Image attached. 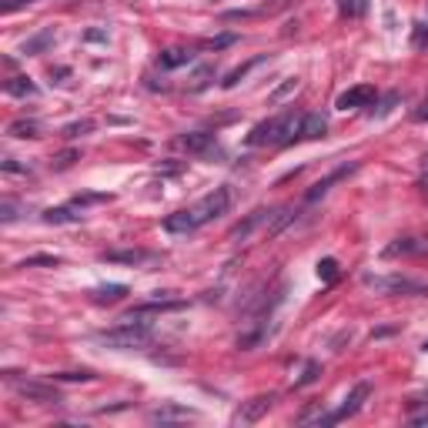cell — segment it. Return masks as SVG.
Here are the masks:
<instances>
[{"label":"cell","instance_id":"cell-21","mask_svg":"<svg viewBox=\"0 0 428 428\" xmlns=\"http://www.w3.org/2000/svg\"><path fill=\"white\" fill-rule=\"evenodd\" d=\"M7 134L10 137H41V124L34 117H21V121H14L7 127Z\"/></svg>","mask_w":428,"mask_h":428},{"label":"cell","instance_id":"cell-20","mask_svg":"<svg viewBox=\"0 0 428 428\" xmlns=\"http://www.w3.org/2000/svg\"><path fill=\"white\" fill-rule=\"evenodd\" d=\"M3 91L14 94V98H34V94H37V84H30V77H10V80L3 84Z\"/></svg>","mask_w":428,"mask_h":428},{"label":"cell","instance_id":"cell-12","mask_svg":"<svg viewBox=\"0 0 428 428\" xmlns=\"http://www.w3.org/2000/svg\"><path fill=\"white\" fill-rule=\"evenodd\" d=\"M194 60V51L191 47H171V51H161L157 54V67L161 71H174V67H184Z\"/></svg>","mask_w":428,"mask_h":428},{"label":"cell","instance_id":"cell-3","mask_svg":"<svg viewBox=\"0 0 428 428\" xmlns=\"http://www.w3.org/2000/svg\"><path fill=\"white\" fill-rule=\"evenodd\" d=\"M361 284L378 291V295H428V284L402 278V275H372V271H365Z\"/></svg>","mask_w":428,"mask_h":428},{"label":"cell","instance_id":"cell-19","mask_svg":"<svg viewBox=\"0 0 428 428\" xmlns=\"http://www.w3.org/2000/svg\"><path fill=\"white\" fill-rule=\"evenodd\" d=\"M151 254L141 251V248H124V251H107L104 261H114V264H144Z\"/></svg>","mask_w":428,"mask_h":428},{"label":"cell","instance_id":"cell-4","mask_svg":"<svg viewBox=\"0 0 428 428\" xmlns=\"http://www.w3.org/2000/svg\"><path fill=\"white\" fill-rule=\"evenodd\" d=\"M227 207H231V188H214L211 194H204L201 201L191 207V214H194V221L201 227V225H207V221L227 214Z\"/></svg>","mask_w":428,"mask_h":428},{"label":"cell","instance_id":"cell-26","mask_svg":"<svg viewBox=\"0 0 428 428\" xmlns=\"http://www.w3.org/2000/svg\"><path fill=\"white\" fill-rule=\"evenodd\" d=\"M338 7H341L345 17H361L368 10V0H338Z\"/></svg>","mask_w":428,"mask_h":428},{"label":"cell","instance_id":"cell-32","mask_svg":"<svg viewBox=\"0 0 428 428\" xmlns=\"http://www.w3.org/2000/svg\"><path fill=\"white\" fill-rule=\"evenodd\" d=\"M57 381H94V372H91V368H80V372H57Z\"/></svg>","mask_w":428,"mask_h":428},{"label":"cell","instance_id":"cell-22","mask_svg":"<svg viewBox=\"0 0 428 428\" xmlns=\"http://www.w3.org/2000/svg\"><path fill=\"white\" fill-rule=\"evenodd\" d=\"M261 60H264V57H254V60H248V64H241V67H234V71H231V74H227L225 80H221V87H227V91H231V87H238V84H241L245 77L251 74V67H258Z\"/></svg>","mask_w":428,"mask_h":428},{"label":"cell","instance_id":"cell-13","mask_svg":"<svg viewBox=\"0 0 428 428\" xmlns=\"http://www.w3.org/2000/svg\"><path fill=\"white\" fill-rule=\"evenodd\" d=\"M164 231H168V234H191V231H198V221H194L191 207L168 214V218H164Z\"/></svg>","mask_w":428,"mask_h":428},{"label":"cell","instance_id":"cell-39","mask_svg":"<svg viewBox=\"0 0 428 428\" xmlns=\"http://www.w3.org/2000/svg\"><path fill=\"white\" fill-rule=\"evenodd\" d=\"M288 7V0H271V3H264L261 10H268V14H278V10H284Z\"/></svg>","mask_w":428,"mask_h":428},{"label":"cell","instance_id":"cell-24","mask_svg":"<svg viewBox=\"0 0 428 428\" xmlns=\"http://www.w3.org/2000/svg\"><path fill=\"white\" fill-rule=\"evenodd\" d=\"M211 80H214V67L207 64V67H201L198 74L191 77V84H188V91H191V94H198V91H204V87L211 84Z\"/></svg>","mask_w":428,"mask_h":428},{"label":"cell","instance_id":"cell-44","mask_svg":"<svg viewBox=\"0 0 428 428\" xmlns=\"http://www.w3.org/2000/svg\"><path fill=\"white\" fill-rule=\"evenodd\" d=\"M428 422V415H415V418H412V425H425Z\"/></svg>","mask_w":428,"mask_h":428},{"label":"cell","instance_id":"cell-43","mask_svg":"<svg viewBox=\"0 0 428 428\" xmlns=\"http://www.w3.org/2000/svg\"><path fill=\"white\" fill-rule=\"evenodd\" d=\"M415 121H428V101L422 104V107H418V111H415Z\"/></svg>","mask_w":428,"mask_h":428},{"label":"cell","instance_id":"cell-18","mask_svg":"<svg viewBox=\"0 0 428 428\" xmlns=\"http://www.w3.org/2000/svg\"><path fill=\"white\" fill-rule=\"evenodd\" d=\"M84 214H77V204H71V207H47L44 211V221L47 225H77Z\"/></svg>","mask_w":428,"mask_h":428},{"label":"cell","instance_id":"cell-29","mask_svg":"<svg viewBox=\"0 0 428 428\" xmlns=\"http://www.w3.org/2000/svg\"><path fill=\"white\" fill-rule=\"evenodd\" d=\"M91 131H94V121H87V117H84V121L67 124L64 131H60V134H64V137H80V134H91Z\"/></svg>","mask_w":428,"mask_h":428},{"label":"cell","instance_id":"cell-30","mask_svg":"<svg viewBox=\"0 0 428 428\" xmlns=\"http://www.w3.org/2000/svg\"><path fill=\"white\" fill-rule=\"evenodd\" d=\"M318 278H322V281H335V278H338V261H335V258H322V261H318Z\"/></svg>","mask_w":428,"mask_h":428},{"label":"cell","instance_id":"cell-9","mask_svg":"<svg viewBox=\"0 0 428 428\" xmlns=\"http://www.w3.org/2000/svg\"><path fill=\"white\" fill-rule=\"evenodd\" d=\"M354 171H358V161H354V164H341L338 171H331V174H328V177H322V181H315V184L308 188V194H304V201L311 204V201H318V198H325L328 191H331V184H338L341 177L354 174Z\"/></svg>","mask_w":428,"mask_h":428},{"label":"cell","instance_id":"cell-40","mask_svg":"<svg viewBox=\"0 0 428 428\" xmlns=\"http://www.w3.org/2000/svg\"><path fill=\"white\" fill-rule=\"evenodd\" d=\"M398 101V94H388V98H385V101H381V107H378V114H388V111H392V104Z\"/></svg>","mask_w":428,"mask_h":428},{"label":"cell","instance_id":"cell-23","mask_svg":"<svg viewBox=\"0 0 428 428\" xmlns=\"http://www.w3.org/2000/svg\"><path fill=\"white\" fill-rule=\"evenodd\" d=\"M298 84H302V77H284V84L281 87H275L271 94H268V104H281L291 91H298Z\"/></svg>","mask_w":428,"mask_h":428},{"label":"cell","instance_id":"cell-5","mask_svg":"<svg viewBox=\"0 0 428 428\" xmlns=\"http://www.w3.org/2000/svg\"><path fill=\"white\" fill-rule=\"evenodd\" d=\"M14 392L27 398V402H37V405H57L64 402L60 398V392L51 388V385H44V381H14Z\"/></svg>","mask_w":428,"mask_h":428},{"label":"cell","instance_id":"cell-6","mask_svg":"<svg viewBox=\"0 0 428 428\" xmlns=\"http://www.w3.org/2000/svg\"><path fill=\"white\" fill-rule=\"evenodd\" d=\"M271 405H275V395H254L248 402H241V408L231 415V422H234V425H254L261 415H268Z\"/></svg>","mask_w":428,"mask_h":428},{"label":"cell","instance_id":"cell-2","mask_svg":"<svg viewBox=\"0 0 428 428\" xmlns=\"http://www.w3.org/2000/svg\"><path fill=\"white\" fill-rule=\"evenodd\" d=\"M101 345L107 348H117V352H127V348H144L151 341V325H141V322H121L111 331H98L94 335Z\"/></svg>","mask_w":428,"mask_h":428},{"label":"cell","instance_id":"cell-41","mask_svg":"<svg viewBox=\"0 0 428 428\" xmlns=\"http://www.w3.org/2000/svg\"><path fill=\"white\" fill-rule=\"evenodd\" d=\"M418 184L428 191V154H425V161H422V177H418Z\"/></svg>","mask_w":428,"mask_h":428},{"label":"cell","instance_id":"cell-42","mask_svg":"<svg viewBox=\"0 0 428 428\" xmlns=\"http://www.w3.org/2000/svg\"><path fill=\"white\" fill-rule=\"evenodd\" d=\"M84 41H107V34H104V30H87Z\"/></svg>","mask_w":428,"mask_h":428},{"label":"cell","instance_id":"cell-36","mask_svg":"<svg viewBox=\"0 0 428 428\" xmlns=\"http://www.w3.org/2000/svg\"><path fill=\"white\" fill-rule=\"evenodd\" d=\"M101 201H111V194H77L74 204L80 207V204H101Z\"/></svg>","mask_w":428,"mask_h":428},{"label":"cell","instance_id":"cell-34","mask_svg":"<svg viewBox=\"0 0 428 428\" xmlns=\"http://www.w3.org/2000/svg\"><path fill=\"white\" fill-rule=\"evenodd\" d=\"M17 214H21V207H17L14 201H3V204H0V221H3V225L17 221Z\"/></svg>","mask_w":428,"mask_h":428},{"label":"cell","instance_id":"cell-31","mask_svg":"<svg viewBox=\"0 0 428 428\" xmlns=\"http://www.w3.org/2000/svg\"><path fill=\"white\" fill-rule=\"evenodd\" d=\"M295 214H298V211H295L291 204H284V207H281V211L275 214V221H271V234H278V231H281V227L288 225V221H291Z\"/></svg>","mask_w":428,"mask_h":428},{"label":"cell","instance_id":"cell-27","mask_svg":"<svg viewBox=\"0 0 428 428\" xmlns=\"http://www.w3.org/2000/svg\"><path fill=\"white\" fill-rule=\"evenodd\" d=\"M74 161H80V151H64V154H57V157H51V168L54 171H67Z\"/></svg>","mask_w":428,"mask_h":428},{"label":"cell","instance_id":"cell-14","mask_svg":"<svg viewBox=\"0 0 428 428\" xmlns=\"http://www.w3.org/2000/svg\"><path fill=\"white\" fill-rule=\"evenodd\" d=\"M184 418H194V408H184V405H161L151 412V422L161 425H171V422H184Z\"/></svg>","mask_w":428,"mask_h":428},{"label":"cell","instance_id":"cell-25","mask_svg":"<svg viewBox=\"0 0 428 428\" xmlns=\"http://www.w3.org/2000/svg\"><path fill=\"white\" fill-rule=\"evenodd\" d=\"M318 378H322V365H318V361H308L304 372L295 378V388H304V385H311V381H318Z\"/></svg>","mask_w":428,"mask_h":428},{"label":"cell","instance_id":"cell-35","mask_svg":"<svg viewBox=\"0 0 428 428\" xmlns=\"http://www.w3.org/2000/svg\"><path fill=\"white\" fill-rule=\"evenodd\" d=\"M0 168H3L7 174H27V168H24V164H17V157H3V161H0Z\"/></svg>","mask_w":428,"mask_h":428},{"label":"cell","instance_id":"cell-8","mask_svg":"<svg viewBox=\"0 0 428 428\" xmlns=\"http://www.w3.org/2000/svg\"><path fill=\"white\" fill-rule=\"evenodd\" d=\"M375 101V87L372 84H358V87H348L345 94H338L335 107L338 111H354V107H368Z\"/></svg>","mask_w":428,"mask_h":428},{"label":"cell","instance_id":"cell-16","mask_svg":"<svg viewBox=\"0 0 428 428\" xmlns=\"http://www.w3.org/2000/svg\"><path fill=\"white\" fill-rule=\"evenodd\" d=\"M51 44H54V30H51V27H44L41 34L27 37L24 44H21V54H24V57H34V54H44Z\"/></svg>","mask_w":428,"mask_h":428},{"label":"cell","instance_id":"cell-7","mask_svg":"<svg viewBox=\"0 0 428 428\" xmlns=\"http://www.w3.org/2000/svg\"><path fill=\"white\" fill-rule=\"evenodd\" d=\"M372 395V385L368 381H358L352 392H348V398H345V405L338 408V412H331V418L335 422H345V418H352V415H358L361 412V405H365V398Z\"/></svg>","mask_w":428,"mask_h":428},{"label":"cell","instance_id":"cell-37","mask_svg":"<svg viewBox=\"0 0 428 428\" xmlns=\"http://www.w3.org/2000/svg\"><path fill=\"white\" fill-rule=\"evenodd\" d=\"M27 3H34V0H0V10H3V14H14V10H21Z\"/></svg>","mask_w":428,"mask_h":428},{"label":"cell","instance_id":"cell-45","mask_svg":"<svg viewBox=\"0 0 428 428\" xmlns=\"http://www.w3.org/2000/svg\"><path fill=\"white\" fill-rule=\"evenodd\" d=\"M425 352H428V341H425Z\"/></svg>","mask_w":428,"mask_h":428},{"label":"cell","instance_id":"cell-38","mask_svg":"<svg viewBox=\"0 0 428 428\" xmlns=\"http://www.w3.org/2000/svg\"><path fill=\"white\" fill-rule=\"evenodd\" d=\"M345 341H352V331H338V335H335V341H331V348H335V352H341V345H345Z\"/></svg>","mask_w":428,"mask_h":428},{"label":"cell","instance_id":"cell-11","mask_svg":"<svg viewBox=\"0 0 428 428\" xmlns=\"http://www.w3.org/2000/svg\"><path fill=\"white\" fill-rule=\"evenodd\" d=\"M181 148L191 154H204L214 148V134L211 131H188V134H181Z\"/></svg>","mask_w":428,"mask_h":428},{"label":"cell","instance_id":"cell-33","mask_svg":"<svg viewBox=\"0 0 428 428\" xmlns=\"http://www.w3.org/2000/svg\"><path fill=\"white\" fill-rule=\"evenodd\" d=\"M234 41H238L234 34H221V37H211L204 47H207V51H225V47H231V44H234Z\"/></svg>","mask_w":428,"mask_h":428},{"label":"cell","instance_id":"cell-28","mask_svg":"<svg viewBox=\"0 0 428 428\" xmlns=\"http://www.w3.org/2000/svg\"><path fill=\"white\" fill-rule=\"evenodd\" d=\"M412 47L415 51H425L428 47V24H422V21L412 27Z\"/></svg>","mask_w":428,"mask_h":428},{"label":"cell","instance_id":"cell-1","mask_svg":"<svg viewBox=\"0 0 428 428\" xmlns=\"http://www.w3.org/2000/svg\"><path fill=\"white\" fill-rule=\"evenodd\" d=\"M302 134V114L298 111H284L281 117H268L261 124L251 127L248 144L251 148H264V144H291Z\"/></svg>","mask_w":428,"mask_h":428},{"label":"cell","instance_id":"cell-10","mask_svg":"<svg viewBox=\"0 0 428 428\" xmlns=\"http://www.w3.org/2000/svg\"><path fill=\"white\" fill-rule=\"evenodd\" d=\"M268 218H271V211H268V207H258V211H251L245 221H238V225L231 227V231H227V238H231V241H248L254 227H261Z\"/></svg>","mask_w":428,"mask_h":428},{"label":"cell","instance_id":"cell-15","mask_svg":"<svg viewBox=\"0 0 428 428\" xmlns=\"http://www.w3.org/2000/svg\"><path fill=\"white\" fill-rule=\"evenodd\" d=\"M328 131V117L325 114H304L302 117V141H318V137H325Z\"/></svg>","mask_w":428,"mask_h":428},{"label":"cell","instance_id":"cell-17","mask_svg":"<svg viewBox=\"0 0 428 428\" xmlns=\"http://www.w3.org/2000/svg\"><path fill=\"white\" fill-rule=\"evenodd\" d=\"M124 295H127V284H101V288L91 291V302L94 304H114V302H121Z\"/></svg>","mask_w":428,"mask_h":428}]
</instances>
